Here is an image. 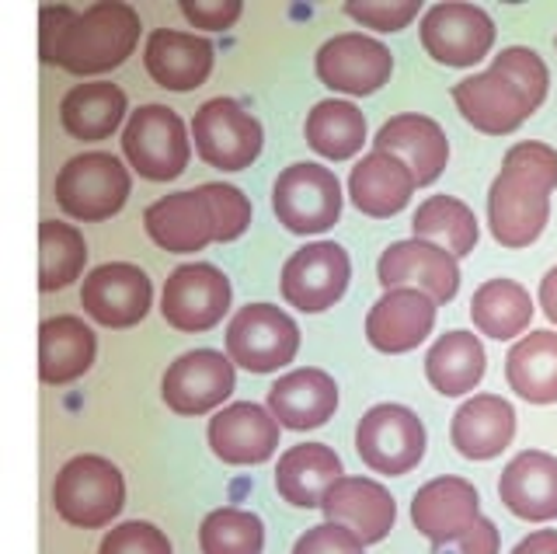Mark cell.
Listing matches in <instances>:
<instances>
[{"mask_svg": "<svg viewBox=\"0 0 557 554\" xmlns=\"http://www.w3.org/2000/svg\"><path fill=\"white\" fill-rule=\"evenodd\" d=\"M470 321L481 335L509 342L522 335L533 321V297L516 280H487L470 297Z\"/></svg>", "mask_w": 557, "mask_h": 554, "instance_id": "34", "label": "cell"}, {"mask_svg": "<svg viewBox=\"0 0 557 554\" xmlns=\"http://www.w3.org/2000/svg\"><path fill=\"white\" fill-rule=\"evenodd\" d=\"M453 106L484 136H509L536 112L530 98L492 66L484 74H470L453 84Z\"/></svg>", "mask_w": 557, "mask_h": 554, "instance_id": "19", "label": "cell"}, {"mask_svg": "<svg viewBox=\"0 0 557 554\" xmlns=\"http://www.w3.org/2000/svg\"><path fill=\"white\" fill-rule=\"evenodd\" d=\"M411 234L453 258H467L478 248V217L457 196H429L411 217Z\"/></svg>", "mask_w": 557, "mask_h": 554, "instance_id": "36", "label": "cell"}, {"mask_svg": "<svg viewBox=\"0 0 557 554\" xmlns=\"http://www.w3.org/2000/svg\"><path fill=\"white\" fill-rule=\"evenodd\" d=\"M554 46H557V39H554Z\"/></svg>", "mask_w": 557, "mask_h": 554, "instance_id": "49", "label": "cell"}, {"mask_svg": "<svg viewBox=\"0 0 557 554\" xmlns=\"http://www.w3.org/2000/svg\"><path fill=\"white\" fill-rule=\"evenodd\" d=\"M512 554H557V530L544 527V530L527 533V537H522V541L512 547Z\"/></svg>", "mask_w": 557, "mask_h": 554, "instance_id": "47", "label": "cell"}, {"mask_svg": "<svg viewBox=\"0 0 557 554\" xmlns=\"http://www.w3.org/2000/svg\"><path fill=\"white\" fill-rule=\"evenodd\" d=\"M87 266V241L63 220H42L39 223V290L57 293L81 280Z\"/></svg>", "mask_w": 557, "mask_h": 554, "instance_id": "37", "label": "cell"}, {"mask_svg": "<svg viewBox=\"0 0 557 554\" xmlns=\"http://www.w3.org/2000/svg\"><path fill=\"white\" fill-rule=\"evenodd\" d=\"M144 231L171 255H196L216 241V220L202 185L153 199L144 210Z\"/></svg>", "mask_w": 557, "mask_h": 554, "instance_id": "18", "label": "cell"}, {"mask_svg": "<svg viewBox=\"0 0 557 554\" xmlns=\"http://www.w3.org/2000/svg\"><path fill=\"white\" fill-rule=\"evenodd\" d=\"M342 471V457L327 443H296L275 460V492L296 509H321Z\"/></svg>", "mask_w": 557, "mask_h": 554, "instance_id": "29", "label": "cell"}, {"mask_svg": "<svg viewBox=\"0 0 557 554\" xmlns=\"http://www.w3.org/2000/svg\"><path fill=\"white\" fill-rule=\"evenodd\" d=\"M376 280L383 290H418L429 300L449 304L460 290V266L449 251L429 245V241H394V245L380 255Z\"/></svg>", "mask_w": 557, "mask_h": 554, "instance_id": "16", "label": "cell"}, {"mask_svg": "<svg viewBox=\"0 0 557 554\" xmlns=\"http://www.w3.org/2000/svg\"><path fill=\"white\" fill-rule=\"evenodd\" d=\"M289 554H366V544L338 524H318L296 537Z\"/></svg>", "mask_w": 557, "mask_h": 554, "instance_id": "43", "label": "cell"}, {"mask_svg": "<svg viewBox=\"0 0 557 554\" xmlns=\"http://www.w3.org/2000/svg\"><path fill=\"white\" fill-rule=\"evenodd\" d=\"M119 140L133 171L147 182H174L191 158L185 119L168 106H139Z\"/></svg>", "mask_w": 557, "mask_h": 554, "instance_id": "5", "label": "cell"}, {"mask_svg": "<svg viewBox=\"0 0 557 554\" xmlns=\"http://www.w3.org/2000/svg\"><path fill=\"white\" fill-rule=\"evenodd\" d=\"M278 426L269 408L255 402H237L220 408V415L209 419L206 440L209 450L231 467H255L265 464L278 446Z\"/></svg>", "mask_w": 557, "mask_h": 554, "instance_id": "21", "label": "cell"}, {"mask_svg": "<svg viewBox=\"0 0 557 554\" xmlns=\"http://www.w3.org/2000/svg\"><path fill=\"white\" fill-rule=\"evenodd\" d=\"M487 356L474 332H443L425 356V377L443 397L470 394L484 377Z\"/></svg>", "mask_w": 557, "mask_h": 554, "instance_id": "33", "label": "cell"}, {"mask_svg": "<svg viewBox=\"0 0 557 554\" xmlns=\"http://www.w3.org/2000/svg\"><path fill=\"white\" fill-rule=\"evenodd\" d=\"M304 136H307V147L313 153H321L324 161H352L362 150V144L370 140L366 115L345 98L318 101L304 123Z\"/></svg>", "mask_w": 557, "mask_h": 554, "instance_id": "35", "label": "cell"}, {"mask_svg": "<svg viewBox=\"0 0 557 554\" xmlns=\"http://www.w3.org/2000/svg\"><path fill=\"white\" fill-rule=\"evenodd\" d=\"M313 71H318V81L331 91L342 95H373L394 74V57L391 49L362 36V32H342V36H331L318 57H313Z\"/></svg>", "mask_w": 557, "mask_h": 554, "instance_id": "13", "label": "cell"}, {"mask_svg": "<svg viewBox=\"0 0 557 554\" xmlns=\"http://www.w3.org/2000/svg\"><path fill=\"white\" fill-rule=\"evenodd\" d=\"M129 168L122 164L112 153H81V158H70L60 175L52 193H57V206L81 223H104L109 217H115L122 206L129 199Z\"/></svg>", "mask_w": 557, "mask_h": 554, "instance_id": "4", "label": "cell"}, {"mask_svg": "<svg viewBox=\"0 0 557 554\" xmlns=\"http://www.w3.org/2000/svg\"><path fill=\"white\" fill-rule=\"evenodd\" d=\"M557 188V150L522 140L505 150L498 178L487 188V227L502 248H530L547 231L550 193Z\"/></svg>", "mask_w": 557, "mask_h": 554, "instance_id": "1", "label": "cell"}, {"mask_svg": "<svg viewBox=\"0 0 557 554\" xmlns=\"http://www.w3.org/2000/svg\"><path fill=\"white\" fill-rule=\"evenodd\" d=\"M478 524H481V495L460 475L432 478L411 498V527L432 544L460 541Z\"/></svg>", "mask_w": 557, "mask_h": 554, "instance_id": "17", "label": "cell"}, {"mask_svg": "<svg viewBox=\"0 0 557 554\" xmlns=\"http://www.w3.org/2000/svg\"><path fill=\"white\" fill-rule=\"evenodd\" d=\"M191 144L199 161L220 171H244L258 161L265 133L234 98H209L191 115Z\"/></svg>", "mask_w": 557, "mask_h": 554, "instance_id": "8", "label": "cell"}, {"mask_svg": "<svg viewBox=\"0 0 557 554\" xmlns=\"http://www.w3.org/2000/svg\"><path fill=\"white\" fill-rule=\"evenodd\" d=\"M373 150L394 153V158L405 161L411 168L418 188L432 185L449 164V140L443 126L422 112H400L387 119V123L380 126V133L373 136Z\"/></svg>", "mask_w": 557, "mask_h": 554, "instance_id": "25", "label": "cell"}, {"mask_svg": "<svg viewBox=\"0 0 557 554\" xmlns=\"http://www.w3.org/2000/svg\"><path fill=\"white\" fill-rule=\"evenodd\" d=\"M425 426L408 405H373L356 426V454L370 471L400 478L425 457Z\"/></svg>", "mask_w": 557, "mask_h": 554, "instance_id": "9", "label": "cell"}, {"mask_svg": "<svg viewBox=\"0 0 557 554\" xmlns=\"http://www.w3.org/2000/svg\"><path fill=\"white\" fill-rule=\"evenodd\" d=\"M98 554H171V541L161 527L147 519H129L101 537Z\"/></svg>", "mask_w": 557, "mask_h": 554, "instance_id": "41", "label": "cell"}, {"mask_svg": "<svg viewBox=\"0 0 557 554\" xmlns=\"http://www.w3.org/2000/svg\"><path fill=\"white\" fill-rule=\"evenodd\" d=\"M126 506V478L109 457L77 454L52 481V509L66 527L101 530Z\"/></svg>", "mask_w": 557, "mask_h": 554, "instance_id": "3", "label": "cell"}, {"mask_svg": "<svg viewBox=\"0 0 557 554\" xmlns=\"http://www.w3.org/2000/svg\"><path fill=\"white\" fill-rule=\"evenodd\" d=\"M265 408L275 415V422L283 429L293 432L318 429L338 411V384L318 367L293 370L269 387Z\"/></svg>", "mask_w": 557, "mask_h": 554, "instance_id": "27", "label": "cell"}, {"mask_svg": "<svg viewBox=\"0 0 557 554\" xmlns=\"http://www.w3.org/2000/svg\"><path fill=\"white\" fill-rule=\"evenodd\" d=\"M321 513L327 516V524L352 530L362 544L387 541V533L397 524L394 495L376 478H362V475H342L331 484Z\"/></svg>", "mask_w": 557, "mask_h": 554, "instance_id": "20", "label": "cell"}, {"mask_svg": "<svg viewBox=\"0 0 557 554\" xmlns=\"http://www.w3.org/2000/svg\"><path fill=\"white\" fill-rule=\"evenodd\" d=\"M498 498L522 524L557 519V457L547 450H522L498 478Z\"/></svg>", "mask_w": 557, "mask_h": 554, "instance_id": "24", "label": "cell"}, {"mask_svg": "<svg viewBox=\"0 0 557 554\" xmlns=\"http://www.w3.org/2000/svg\"><path fill=\"white\" fill-rule=\"evenodd\" d=\"M216 49L209 39L178 28H157L144 46V66L164 91H196L213 74Z\"/></svg>", "mask_w": 557, "mask_h": 554, "instance_id": "23", "label": "cell"}, {"mask_svg": "<svg viewBox=\"0 0 557 554\" xmlns=\"http://www.w3.org/2000/svg\"><path fill=\"white\" fill-rule=\"evenodd\" d=\"M516 440V408L498 394H474L453 411L449 443L467 460H495Z\"/></svg>", "mask_w": 557, "mask_h": 554, "instance_id": "26", "label": "cell"}, {"mask_svg": "<svg viewBox=\"0 0 557 554\" xmlns=\"http://www.w3.org/2000/svg\"><path fill=\"white\" fill-rule=\"evenodd\" d=\"M202 554H261L265 551V527L248 509L220 506L199 524Z\"/></svg>", "mask_w": 557, "mask_h": 554, "instance_id": "38", "label": "cell"}, {"mask_svg": "<svg viewBox=\"0 0 557 554\" xmlns=\"http://www.w3.org/2000/svg\"><path fill=\"white\" fill-rule=\"evenodd\" d=\"M300 353V328L275 304H244L226 324V356L248 373L283 370Z\"/></svg>", "mask_w": 557, "mask_h": 554, "instance_id": "7", "label": "cell"}, {"mask_svg": "<svg viewBox=\"0 0 557 554\" xmlns=\"http://www.w3.org/2000/svg\"><path fill=\"white\" fill-rule=\"evenodd\" d=\"M182 14L185 19L202 28V32H226L234 28L244 4L240 0H182Z\"/></svg>", "mask_w": 557, "mask_h": 554, "instance_id": "44", "label": "cell"}, {"mask_svg": "<svg viewBox=\"0 0 557 554\" xmlns=\"http://www.w3.org/2000/svg\"><path fill=\"white\" fill-rule=\"evenodd\" d=\"M505 380L530 405L557 402V332H527L505 356Z\"/></svg>", "mask_w": 557, "mask_h": 554, "instance_id": "32", "label": "cell"}, {"mask_svg": "<svg viewBox=\"0 0 557 554\" xmlns=\"http://www.w3.org/2000/svg\"><path fill=\"white\" fill-rule=\"evenodd\" d=\"M435 328V300L418 290H383L366 315V342L383 356H405Z\"/></svg>", "mask_w": 557, "mask_h": 554, "instance_id": "22", "label": "cell"}, {"mask_svg": "<svg viewBox=\"0 0 557 554\" xmlns=\"http://www.w3.org/2000/svg\"><path fill=\"white\" fill-rule=\"evenodd\" d=\"M425 53L443 66H474L495 46V22L478 4H432L418 25Z\"/></svg>", "mask_w": 557, "mask_h": 554, "instance_id": "12", "label": "cell"}, {"mask_svg": "<svg viewBox=\"0 0 557 554\" xmlns=\"http://www.w3.org/2000/svg\"><path fill=\"white\" fill-rule=\"evenodd\" d=\"M98 338L81 318L60 315L39 324V380L46 387H66L91 370Z\"/></svg>", "mask_w": 557, "mask_h": 554, "instance_id": "30", "label": "cell"}, {"mask_svg": "<svg viewBox=\"0 0 557 554\" xmlns=\"http://www.w3.org/2000/svg\"><path fill=\"white\" fill-rule=\"evenodd\" d=\"M231 280L209 262L178 266L161 293V315L182 335H199L216 328L220 318L231 310Z\"/></svg>", "mask_w": 557, "mask_h": 554, "instance_id": "11", "label": "cell"}, {"mask_svg": "<svg viewBox=\"0 0 557 554\" xmlns=\"http://www.w3.org/2000/svg\"><path fill=\"white\" fill-rule=\"evenodd\" d=\"M81 304L84 315L95 324L122 332V328H133L147 318V310L153 304V283L139 266L109 262L84 275Z\"/></svg>", "mask_w": 557, "mask_h": 554, "instance_id": "15", "label": "cell"}, {"mask_svg": "<svg viewBox=\"0 0 557 554\" xmlns=\"http://www.w3.org/2000/svg\"><path fill=\"white\" fill-rule=\"evenodd\" d=\"M348 280H352L348 251L335 241H313V245H304L286 258L278 290H283V300L296 310L321 315V310L335 307L345 297Z\"/></svg>", "mask_w": 557, "mask_h": 554, "instance_id": "10", "label": "cell"}, {"mask_svg": "<svg viewBox=\"0 0 557 554\" xmlns=\"http://www.w3.org/2000/svg\"><path fill=\"white\" fill-rule=\"evenodd\" d=\"M422 4L418 0H359V4H345V14L352 22L373 28V32H400L408 28Z\"/></svg>", "mask_w": 557, "mask_h": 554, "instance_id": "42", "label": "cell"}, {"mask_svg": "<svg viewBox=\"0 0 557 554\" xmlns=\"http://www.w3.org/2000/svg\"><path fill=\"white\" fill-rule=\"evenodd\" d=\"M139 32H144L139 14L129 4H122V0L91 4L70 25L57 66H63L74 77L109 74L136 53Z\"/></svg>", "mask_w": 557, "mask_h": 554, "instance_id": "2", "label": "cell"}, {"mask_svg": "<svg viewBox=\"0 0 557 554\" xmlns=\"http://www.w3.org/2000/svg\"><path fill=\"white\" fill-rule=\"evenodd\" d=\"M492 71H498L502 77H509L516 88L530 98L533 109L544 106V98L550 91V71H547V63L540 60L536 49H530V46L502 49V53L492 60Z\"/></svg>", "mask_w": 557, "mask_h": 554, "instance_id": "39", "label": "cell"}, {"mask_svg": "<svg viewBox=\"0 0 557 554\" xmlns=\"http://www.w3.org/2000/svg\"><path fill=\"white\" fill-rule=\"evenodd\" d=\"M74 22H77V14L66 4H42L39 8V60L42 63L60 60V46H63L66 32Z\"/></svg>", "mask_w": 557, "mask_h": 554, "instance_id": "45", "label": "cell"}, {"mask_svg": "<svg viewBox=\"0 0 557 554\" xmlns=\"http://www.w3.org/2000/svg\"><path fill=\"white\" fill-rule=\"evenodd\" d=\"M272 213L289 234H324L342 217V185L335 171L300 161L278 171L272 185Z\"/></svg>", "mask_w": 557, "mask_h": 554, "instance_id": "6", "label": "cell"}, {"mask_svg": "<svg viewBox=\"0 0 557 554\" xmlns=\"http://www.w3.org/2000/svg\"><path fill=\"white\" fill-rule=\"evenodd\" d=\"M126 91L112 81H84L70 88L60 101V123L63 130L84 144L109 140L126 119Z\"/></svg>", "mask_w": 557, "mask_h": 554, "instance_id": "31", "label": "cell"}, {"mask_svg": "<svg viewBox=\"0 0 557 554\" xmlns=\"http://www.w3.org/2000/svg\"><path fill=\"white\" fill-rule=\"evenodd\" d=\"M432 554H502V533L487 516H481V524L463 533L460 541L449 544H432Z\"/></svg>", "mask_w": 557, "mask_h": 554, "instance_id": "46", "label": "cell"}, {"mask_svg": "<svg viewBox=\"0 0 557 554\" xmlns=\"http://www.w3.org/2000/svg\"><path fill=\"white\" fill-rule=\"evenodd\" d=\"M418 188L411 168L394 158V153L373 150L352 164V175H348V196L352 206L362 217L373 220H391L397 217L405 206L411 202V193Z\"/></svg>", "mask_w": 557, "mask_h": 554, "instance_id": "28", "label": "cell"}, {"mask_svg": "<svg viewBox=\"0 0 557 554\" xmlns=\"http://www.w3.org/2000/svg\"><path fill=\"white\" fill-rule=\"evenodd\" d=\"M234 387L237 377L231 356H220L216 349H191L164 370L161 397L174 415L196 419V415L220 408L234 394Z\"/></svg>", "mask_w": 557, "mask_h": 554, "instance_id": "14", "label": "cell"}, {"mask_svg": "<svg viewBox=\"0 0 557 554\" xmlns=\"http://www.w3.org/2000/svg\"><path fill=\"white\" fill-rule=\"evenodd\" d=\"M202 193L213 206V220H216V241L220 245H231L244 231L251 227V202L240 193L237 185L226 182H202Z\"/></svg>", "mask_w": 557, "mask_h": 554, "instance_id": "40", "label": "cell"}, {"mask_svg": "<svg viewBox=\"0 0 557 554\" xmlns=\"http://www.w3.org/2000/svg\"><path fill=\"white\" fill-rule=\"evenodd\" d=\"M540 310H544L547 321L557 328V266L540 280Z\"/></svg>", "mask_w": 557, "mask_h": 554, "instance_id": "48", "label": "cell"}]
</instances>
